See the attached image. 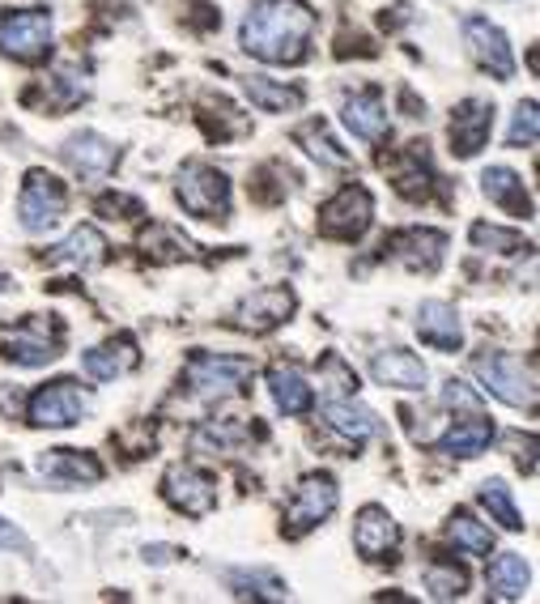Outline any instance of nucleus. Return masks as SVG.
<instances>
[{"instance_id": "obj_1", "label": "nucleus", "mask_w": 540, "mask_h": 604, "mask_svg": "<svg viewBox=\"0 0 540 604\" xmlns=\"http://www.w3.org/2000/svg\"><path fill=\"white\" fill-rule=\"evenodd\" d=\"M315 35L307 0H260L243 22V51L265 64H298Z\"/></svg>"}, {"instance_id": "obj_2", "label": "nucleus", "mask_w": 540, "mask_h": 604, "mask_svg": "<svg viewBox=\"0 0 540 604\" xmlns=\"http://www.w3.org/2000/svg\"><path fill=\"white\" fill-rule=\"evenodd\" d=\"M472 375L490 388V396H498L510 408H537V375L532 366H524L515 354H477Z\"/></svg>"}, {"instance_id": "obj_3", "label": "nucleus", "mask_w": 540, "mask_h": 604, "mask_svg": "<svg viewBox=\"0 0 540 604\" xmlns=\"http://www.w3.org/2000/svg\"><path fill=\"white\" fill-rule=\"evenodd\" d=\"M175 197L179 204L192 213V217H204V222H222L231 213V179L204 162H188L175 179Z\"/></svg>"}, {"instance_id": "obj_4", "label": "nucleus", "mask_w": 540, "mask_h": 604, "mask_svg": "<svg viewBox=\"0 0 540 604\" xmlns=\"http://www.w3.org/2000/svg\"><path fill=\"white\" fill-rule=\"evenodd\" d=\"M64 209H69L64 183H60L56 175H47V170H31L26 183H22V201H17L22 226H26L31 235H47L51 226H60Z\"/></svg>"}, {"instance_id": "obj_5", "label": "nucleus", "mask_w": 540, "mask_h": 604, "mask_svg": "<svg viewBox=\"0 0 540 604\" xmlns=\"http://www.w3.org/2000/svg\"><path fill=\"white\" fill-rule=\"evenodd\" d=\"M247 379H251V363H247V358L196 354L192 363H188V388H192L200 401H226V396H238Z\"/></svg>"}, {"instance_id": "obj_6", "label": "nucleus", "mask_w": 540, "mask_h": 604, "mask_svg": "<svg viewBox=\"0 0 540 604\" xmlns=\"http://www.w3.org/2000/svg\"><path fill=\"white\" fill-rule=\"evenodd\" d=\"M90 413V396L81 392L73 379H56L39 388L31 396V422L39 430H64V426H78L81 417Z\"/></svg>"}, {"instance_id": "obj_7", "label": "nucleus", "mask_w": 540, "mask_h": 604, "mask_svg": "<svg viewBox=\"0 0 540 604\" xmlns=\"http://www.w3.org/2000/svg\"><path fill=\"white\" fill-rule=\"evenodd\" d=\"M332 511H337V482L310 473V477L298 482L290 507H285V536H307L310 528L324 524Z\"/></svg>"}, {"instance_id": "obj_8", "label": "nucleus", "mask_w": 540, "mask_h": 604, "mask_svg": "<svg viewBox=\"0 0 540 604\" xmlns=\"http://www.w3.org/2000/svg\"><path fill=\"white\" fill-rule=\"evenodd\" d=\"M47 47H51V13H43V9L4 13V22H0V51L9 60H39Z\"/></svg>"}, {"instance_id": "obj_9", "label": "nucleus", "mask_w": 540, "mask_h": 604, "mask_svg": "<svg viewBox=\"0 0 540 604\" xmlns=\"http://www.w3.org/2000/svg\"><path fill=\"white\" fill-rule=\"evenodd\" d=\"M371 213H375L371 192L357 188V183H349L332 201H324V209H319V230L328 239H357L371 226Z\"/></svg>"}, {"instance_id": "obj_10", "label": "nucleus", "mask_w": 540, "mask_h": 604, "mask_svg": "<svg viewBox=\"0 0 540 604\" xmlns=\"http://www.w3.org/2000/svg\"><path fill=\"white\" fill-rule=\"evenodd\" d=\"M162 494H166V502L175 511H184L192 520L209 516L218 507V485H213V477L192 469V464H171L166 477H162Z\"/></svg>"}, {"instance_id": "obj_11", "label": "nucleus", "mask_w": 540, "mask_h": 604, "mask_svg": "<svg viewBox=\"0 0 540 604\" xmlns=\"http://www.w3.org/2000/svg\"><path fill=\"white\" fill-rule=\"evenodd\" d=\"M463 43H468L472 60H477L490 78H498V81L515 78V51H510V43H506V35H502L494 22H485V17H463Z\"/></svg>"}, {"instance_id": "obj_12", "label": "nucleus", "mask_w": 540, "mask_h": 604, "mask_svg": "<svg viewBox=\"0 0 540 604\" xmlns=\"http://www.w3.org/2000/svg\"><path fill=\"white\" fill-rule=\"evenodd\" d=\"M294 316V294L285 285H269V289H256L238 303L234 311V323L243 332H272L277 323H285Z\"/></svg>"}, {"instance_id": "obj_13", "label": "nucleus", "mask_w": 540, "mask_h": 604, "mask_svg": "<svg viewBox=\"0 0 540 604\" xmlns=\"http://www.w3.org/2000/svg\"><path fill=\"white\" fill-rule=\"evenodd\" d=\"M490 132H494V107L481 103V98L460 103L456 116H451V150H456V158H477L485 150Z\"/></svg>"}, {"instance_id": "obj_14", "label": "nucleus", "mask_w": 540, "mask_h": 604, "mask_svg": "<svg viewBox=\"0 0 540 604\" xmlns=\"http://www.w3.org/2000/svg\"><path fill=\"white\" fill-rule=\"evenodd\" d=\"M396 541H400V528H396V520L387 516L384 507H362V511H357L353 545H357V554H362L366 562H379L384 554H391Z\"/></svg>"}, {"instance_id": "obj_15", "label": "nucleus", "mask_w": 540, "mask_h": 604, "mask_svg": "<svg viewBox=\"0 0 540 604\" xmlns=\"http://www.w3.org/2000/svg\"><path fill=\"white\" fill-rule=\"evenodd\" d=\"M39 477L47 485H94L103 477V464L94 460V455H85V451H43L39 455Z\"/></svg>"}, {"instance_id": "obj_16", "label": "nucleus", "mask_w": 540, "mask_h": 604, "mask_svg": "<svg viewBox=\"0 0 540 604\" xmlns=\"http://www.w3.org/2000/svg\"><path fill=\"white\" fill-rule=\"evenodd\" d=\"M418 336L443 354H456L463 345V323L456 316V307L451 303H422L418 307Z\"/></svg>"}, {"instance_id": "obj_17", "label": "nucleus", "mask_w": 540, "mask_h": 604, "mask_svg": "<svg viewBox=\"0 0 540 604\" xmlns=\"http://www.w3.org/2000/svg\"><path fill=\"white\" fill-rule=\"evenodd\" d=\"M4 358L17 366H47L60 358V336L47 332V323H26L4 341Z\"/></svg>"}, {"instance_id": "obj_18", "label": "nucleus", "mask_w": 540, "mask_h": 604, "mask_svg": "<svg viewBox=\"0 0 540 604\" xmlns=\"http://www.w3.org/2000/svg\"><path fill=\"white\" fill-rule=\"evenodd\" d=\"M371 375L384 383V388H404V392H418L430 383V370L418 354H409V350H384V354H375L371 358Z\"/></svg>"}, {"instance_id": "obj_19", "label": "nucleus", "mask_w": 540, "mask_h": 604, "mask_svg": "<svg viewBox=\"0 0 540 604\" xmlns=\"http://www.w3.org/2000/svg\"><path fill=\"white\" fill-rule=\"evenodd\" d=\"M443 251H447V235H438V230H404L391 239V256L418 273H434L443 264Z\"/></svg>"}, {"instance_id": "obj_20", "label": "nucleus", "mask_w": 540, "mask_h": 604, "mask_svg": "<svg viewBox=\"0 0 540 604\" xmlns=\"http://www.w3.org/2000/svg\"><path fill=\"white\" fill-rule=\"evenodd\" d=\"M64 162L81 170V175H107L111 166L119 162V150L107 141V137H98V132H78V137H69L64 141Z\"/></svg>"}, {"instance_id": "obj_21", "label": "nucleus", "mask_w": 540, "mask_h": 604, "mask_svg": "<svg viewBox=\"0 0 540 604\" xmlns=\"http://www.w3.org/2000/svg\"><path fill=\"white\" fill-rule=\"evenodd\" d=\"M345 128L357 141H384L387 132V107L375 90L349 94L345 98Z\"/></svg>"}, {"instance_id": "obj_22", "label": "nucleus", "mask_w": 540, "mask_h": 604, "mask_svg": "<svg viewBox=\"0 0 540 604\" xmlns=\"http://www.w3.org/2000/svg\"><path fill=\"white\" fill-rule=\"evenodd\" d=\"M107 260V239L94 226H78L64 242L51 247V264H73V269H98Z\"/></svg>"}, {"instance_id": "obj_23", "label": "nucleus", "mask_w": 540, "mask_h": 604, "mask_svg": "<svg viewBox=\"0 0 540 604\" xmlns=\"http://www.w3.org/2000/svg\"><path fill=\"white\" fill-rule=\"evenodd\" d=\"M481 192L498 204V209H506V213L532 217V201H528V192H524V179H519L510 166H490V170L481 175Z\"/></svg>"}, {"instance_id": "obj_24", "label": "nucleus", "mask_w": 540, "mask_h": 604, "mask_svg": "<svg viewBox=\"0 0 540 604\" xmlns=\"http://www.w3.org/2000/svg\"><path fill=\"white\" fill-rule=\"evenodd\" d=\"M490 443H494V422L481 417V413H468L463 422H456V426L443 435V451L456 455V460H472V455H481Z\"/></svg>"}, {"instance_id": "obj_25", "label": "nucleus", "mask_w": 540, "mask_h": 604, "mask_svg": "<svg viewBox=\"0 0 540 604\" xmlns=\"http://www.w3.org/2000/svg\"><path fill=\"white\" fill-rule=\"evenodd\" d=\"M269 392L277 408L285 413V417H298V413H307L310 404H315V392H310V383L294 370V366H272L269 370Z\"/></svg>"}, {"instance_id": "obj_26", "label": "nucleus", "mask_w": 540, "mask_h": 604, "mask_svg": "<svg viewBox=\"0 0 540 604\" xmlns=\"http://www.w3.org/2000/svg\"><path fill=\"white\" fill-rule=\"evenodd\" d=\"M324 422H328L337 435L353 439V443H362V439L379 435V417H375L371 408H362V404H353V401H328L324 404Z\"/></svg>"}, {"instance_id": "obj_27", "label": "nucleus", "mask_w": 540, "mask_h": 604, "mask_svg": "<svg viewBox=\"0 0 540 604\" xmlns=\"http://www.w3.org/2000/svg\"><path fill=\"white\" fill-rule=\"evenodd\" d=\"M532 583V566L524 562V554H502L498 562L490 566V592L498 601H519Z\"/></svg>"}, {"instance_id": "obj_28", "label": "nucleus", "mask_w": 540, "mask_h": 604, "mask_svg": "<svg viewBox=\"0 0 540 604\" xmlns=\"http://www.w3.org/2000/svg\"><path fill=\"white\" fill-rule=\"evenodd\" d=\"M422 150L425 145H409L404 162L391 166V175H396V192L409 197V201H425V197H430V170H425Z\"/></svg>"}, {"instance_id": "obj_29", "label": "nucleus", "mask_w": 540, "mask_h": 604, "mask_svg": "<svg viewBox=\"0 0 540 604\" xmlns=\"http://www.w3.org/2000/svg\"><path fill=\"white\" fill-rule=\"evenodd\" d=\"M294 141L307 150L310 158L319 162V166H332V170H345L349 166V154L328 137V128L324 123H303L298 132H294Z\"/></svg>"}, {"instance_id": "obj_30", "label": "nucleus", "mask_w": 540, "mask_h": 604, "mask_svg": "<svg viewBox=\"0 0 540 604\" xmlns=\"http://www.w3.org/2000/svg\"><path fill=\"white\" fill-rule=\"evenodd\" d=\"M247 98H251L260 111H294V107H303V90L277 85V81H269V78H247Z\"/></svg>"}, {"instance_id": "obj_31", "label": "nucleus", "mask_w": 540, "mask_h": 604, "mask_svg": "<svg viewBox=\"0 0 540 604\" xmlns=\"http://www.w3.org/2000/svg\"><path fill=\"white\" fill-rule=\"evenodd\" d=\"M481 507L490 511V520L506 532H524V516H519V507H515V498H510V489L506 482H485L481 485Z\"/></svg>"}, {"instance_id": "obj_32", "label": "nucleus", "mask_w": 540, "mask_h": 604, "mask_svg": "<svg viewBox=\"0 0 540 604\" xmlns=\"http://www.w3.org/2000/svg\"><path fill=\"white\" fill-rule=\"evenodd\" d=\"M226 579L234 583L238 596H256V601H285L290 596L285 583L277 575H269V570H231Z\"/></svg>"}, {"instance_id": "obj_33", "label": "nucleus", "mask_w": 540, "mask_h": 604, "mask_svg": "<svg viewBox=\"0 0 540 604\" xmlns=\"http://www.w3.org/2000/svg\"><path fill=\"white\" fill-rule=\"evenodd\" d=\"M425 588H430L434 601H460L463 592H468V575L451 562H434L425 570Z\"/></svg>"}, {"instance_id": "obj_34", "label": "nucleus", "mask_w": 540, "mask_h": 604, "mask_svg": "<svg viewBox=\"0 0 540 604\" xmlns=\"http://www.w3.org/2000/svg\"><path fill=\"white\" fill-rule=\"evenodd\" d=\"M145 251L154 260H179V256H196V242L184 230H175V226H154L145 235Z\"/></svg>"}, {"instance_id": "obj_35", "label": "nucleus", "mask_w": 540, "mask_h": 604, "mask_svg": "<svg viewBox=\"0 0 540 604\" xmlns=\"http://www.w3.org/2000/svg\"><path fill=\"white\" fill-rule=\"evenodd\" d=\"M472 242H477V247H485V251H498V256H519V251H532V242L524 239V235L502 230V226H485V222H477V226H472Z\"/></svg>"}, {"instance_id": "obj_36", "label": "nucleus", "mask_w": 540, "mask_h": 604, "mask_svg": "<svg viewBox=\"0 0 540 604\" xmlns=\"http://www.w3.org/2000/svg\"><path fill=\"white\" fill-rule=\"evenodd\" d=\"M451 541L460 545V549H468V554H490L494 549V532L485 524H477L472 516H451Z\"/></svg>"}, {"instance_id": "obj_37", "label": "nucleus", "mask_w": 540, "mask_h": 604, "mask_svg": "<svg viewBox=\"0 0 540 604\" xmlns=\"http://www.w3.org/2000/svg\"><path fill=\"white\" fill-rule=\"evenodd\" d=\"M81 366H85L90 379H116V375H124L128 366H137V358H116V341H111V345L90 350V354L81 358Z\"/></svg>"}, {"instance_id": "obj_38", "label": "nucleus", "mask_w": 540, "mask_h": 604, "mask_svg": "<svg viewBox=\"0 0 540 604\" xmlns=\"http://www.w3.org/2000/svg\"><path fill=\"white\" fill-rule=\"evenodd\" d=\"M537 137H540L537 103H519V107H515V120H510V132H506V141L519 150V145H537Z\"/></svg>"}, {"instance_id": "obj_39", "label": "nucleus", "mask_w": 540, "mask_h": 604, "mask_svg": "<svg viewBox=\"0 0 540 604\" xmlns=\"http://www.w3.org/2000/svg\"><path fill=\"white\" fill-rule=\"evenodd\" d=\"M443 404L447 408H463V413H481V396L468 383H460V379H447L443 383Z\"/></svg>"}, {"instance_id": "obj_40", "label": "nucleus", "mask_w": 540, "mask_h": 604, "mask_svg": "<svg viewBox=\"0 0 540 604\" xmlns=\"http://www.w3.org/2000/svg\"><path fill=\"white\" fill-rule=\"evenodd\" d=\"M0 549H17V554H31V541L22 528H13L9 520H0Z\"/></svg>"}, {"instance_id": "obj_41", "label": "nucleus", "mask_w": 540, "mask_h": 604, "mask_svg": "<svg viewBox=\"0 0 540 604\" xmlns=\"http://www.w3.org/2000/svg\"><path fill=\"white\" fill-rule=\"evenodd\" d=\"M166 554H171V549H166V545H154V549H145V558H154V562H171V558H166Z\"/></svg>"}]
</instances>
